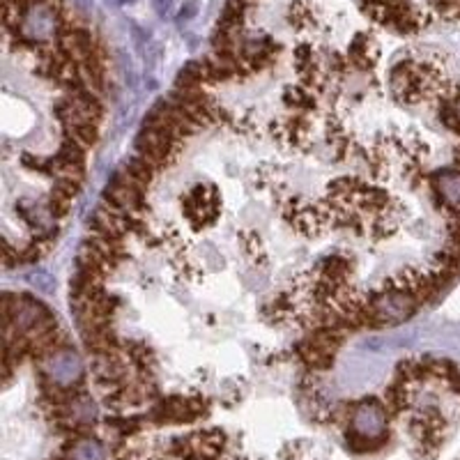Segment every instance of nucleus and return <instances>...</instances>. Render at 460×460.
Returning <instances> with one entry per match:
<instances>
[{"instance_id":"1","label":"nucleus","mask_w":460,"mask_h":460,"mask_svg":"<svg viewBox=\"0 0 460 460\" xmlns=\"http://www.w3.org/2000/svg\"><path fill=\"white\" fill-rule=\"evenodd\" d=\"M417 299L410 295V292L400 290V288H389L383 292L380 297L370 301V309H373V316L378 320V325H394V322H403L407 320L412 313L417 311Z\"/></svg>"},{"instance_id":"2","label":"nucleus","mask_w":460,"mask_h":460,"mask_svg":"<svg viewBox=\"0 0 460 460\" xmlns=\"http://www.w3.org/2000/svg\"><path fill=\"white\" fill-rule=\"evenodd\" d=\"M175 145L178 141H173L169 134H164L161 129H154V127H143V132L136 139V150L139 156H143L145 161H150L154 169L169 164V159L175 152Z\"/></svg>"},{"instance_id":"3","label":"nucleus","mask_w":460,"mask_h":460,"mask_svg":"<svg viewBox=\"0 0 460 460\" xmlns=\"http://www.w3.org/2000/svg\"><path fill=\"white\" fill-rule=\"evenodd\" d=\"M81 370H83V364L76 357V352L60 350L58 355L48 357L44 361V375H48L55 385H63V387H70L76 380H81Z\"/></svg>"},{"instance_id":"4","label":"nucleus","mask_w":460,"mask_h":460,"mask_svg":"<svg viewBox=\"0 0 460 460\" xmlns=\"http://www.w3.org/2000/svg\"><path fill=\"white\" fill-rule=\"evenodd\" d=\"M106 203L120 212L134 214L143 208V191L136 189L132 182H127L122 173H117L113 182H109V187H106Z\"/></svg>"},{"instance_id":"5","label":"nucleus","mask_w":460,"mask_h":460,"mask_svg":"<svg viewBox=\"0 0 460 460\" xmlns=\"http://www.w3.org/2000/svg\"><path fill=\"white\" fill-rule=\"evenodd\" d=\"M352 430L370 439H380L385 433V412L378 403H364L352 417Z\"/></svg>"},{"instance_id":"6","label":"nucleus","mask_w":460,"mask_h":460,"mask_svg":"<svg viewBox=\"0 0 460 460\" xmlns=\"http://www.w3.org/2000/svg\"><path fill=\"white\" fill-rule=\"evenodd\" d=\"M92 228L97 235H104L109 240H122L124 230H129V221L122 217L120 210H115L113 205H100L92 217Z\"/></svg>"},{"instance_id":"7","label":"nucleus","mask_w":460,"mask_h":460,"mask_svg":"<svg viewBox=\"0 0 460 460\" xmlns=\"http://www.w3.org/2000/svg\"><path fill=\"white\" fill-rule=\"evenodd\" d=\"M433 182H435L437 193L442 196V200L449 205V208L460 210V171L437 173Z\"/></svg>"},{"instance_id":"8","label":"nucleus","mask_w":460,"mask_h":460,"mask_svg":"<svg viewBox=\"0 0 460 460\" xmlns=\"http://www.w3.org/2000/svg\"><path fill=\"white\" fill-rule=\"evenodd\" d=\"M375 55H378V46L370 37L366 35H357L355 42L350 44V51H348V60L352 65L361 67V70H366L375 63Z\"/></svg>"},{"instance_id":"9","label":"nucleus","mask_w":460,"mask_h":460,"mask_svg":"<svg viewBox=\"0 0 460 460\" xmlns=\"http://www.w3.org/2000/svg\"><path fill=\"white\" fill-rule=\"evenodd\" d=\"M154 166L150 164V161H145L143 156H134V159H129L124 164V169H122V173H127L129 178L134 180V182H139L143 189H148V184L152 182V178H154Z\"/></svg>"},{"instance_id":"10","label":"nucleus","mask_w":460,"mask_h":460,"mask_svg":"<svg viewBox=\"0 0 460 460\" xmlns=\"http://www.w3.org/2000/svg\"><path fill=\"white\" fill-rule=\"evenodd\" d=\"M350 269L352 267H350L348 260H343V258H329V260H325V265H322V279L336 283V286H343Z\"/></svg>"},{"instance_id":"11","label":"nucleus","mask_w":460,"mask_h":460,"mask_svg":"<svg viewBox=\"0 0 460 460\" xmlns=\"http://www.w3.org/2000/svg\"><path fill=\"white\" fill-rule=\"evenodd\" d=\"M70 460H104V449L95 439H78L70 451Z\"/></svg>"},{"instance_id":"12","label":"nucleus","mask_w":460,"mask_h":460,"mask_svg":"<svg viewBox=\"0 0 460 460\" xmlns=\"http://www.w3.org/2000/svg\"><path fill=\"white\" fill-rule=\"evenodd\" d=\"M67 139L76 141L81 148H90V145L97 143V124H90V122H81V124H74V127H67Z\"/></svg>"},{"instance_id":"13","label":"nucleus","mask_w":460,"mask_h":460,"mask_svg":"<svg viewBox=\"0 0 460 460\" xmlns=\"http://www.w3.org/2000/svg\"><path fill=\"white\" fill-rule=\"evenodd\" d=\"M299 355L306 361V366H311V368H329L331 364H334V355L313 348L311 343H301Z\"/></svg>"},{"instance_id":"14","label":"nucleus","mask_w":460,"mask_h":460,"mask_svg":"<svg viewBox=\"0 0 460 460\" xmlns=\"http://www.w3.org/2000/svg\"><path fill=\"white\" fill-rule=\"evenodd\" d=\"M387 403L394 410H400V407L407 405V389H405V383L400 378H398V383H394L387 389Z\"/></svg>"},{"instance_id":"15","label":"nucleus","mask_w":460,"mask_h":460,"mask_svg":"<svg viewBox=\"0 0 460 460\" xmlns=\"http://www.w3.org/2000/svg\"><path fill=\"white\" fill-rule=\"evenodd\" d=\"M286 102L299 106V109H311V106H316V100H313L306 90H301V87H290L286 92Z\"/></svg>"},{"instance_id":"16","label":"nucleus","mask_w":460,"mask_h":460,"mask_svg":"<svg viewBox=\"0 0 460 460\" xmlns=\"http://www.w3.org/2000/svg\"><path fill=\"white\" fill-rule=\"evenodd\" d=\"M152 5H154V9L159 14H166V12H169V7H171V0H152Z\"/></svg>"},{"instance_id":"17","label":"nucleus","mask_w":460,"mask_h":460,"mask_svg":"<svg viewBox=\"0 0 460 460\" xmlns=\"http://www.w3.org/2000/svg\"><path fill=\"white\" fill-rule=\"evenodd\" d=\"M458 106H460V100H458Z\"/></svg>"}]
</instances>
